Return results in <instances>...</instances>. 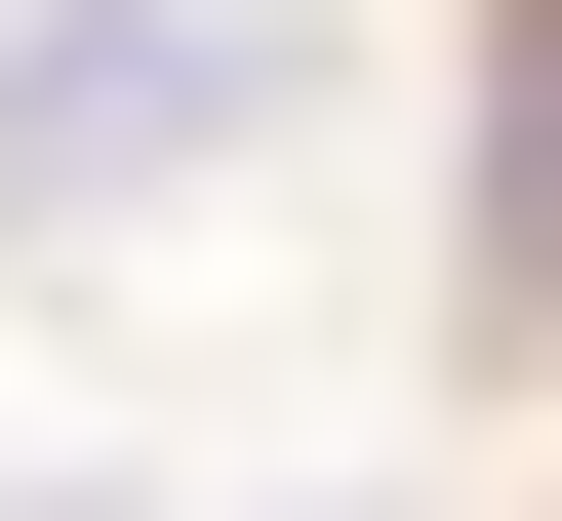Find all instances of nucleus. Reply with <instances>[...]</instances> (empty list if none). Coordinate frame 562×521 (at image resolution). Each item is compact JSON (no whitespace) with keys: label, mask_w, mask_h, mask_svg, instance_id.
Segmentation results:
<instances>
[{"label":"nucleus","mask_w":562,"mask_h":521,"mask_svg":"<svg viewBox=\"0 0 562 521\" xmlns=\"http://www.w3.org/2000/svg\"><path fill=\"white\" fill-rule=\"evenodd\" d=\"M322 121H362V0H0V281L161 241V201L322 161Z\"/></svg>","instance_id":"obj_1"},{"label":"nucleus","mask_w":562,"mask_h":521,"mask_svg":"<svg viewBox=\"0 0 562 521\" xmlns=\"http://www.w3.org/2000/svg\"><path fill=\"white\" fill-rule=\"evenodd\" d=\"M442 361H482V401H562V0H482V41H442Z\"/></svg>","instance_id":"obj_2"},{"label":"nucleus","mask_w":562,"mask_h":521,"mask_svg":"<svg viewBox=\"0 0 562 521\" xmlns=\"http://www.w3.org/2000/svg\"><path fill=\"white\" fill-rule=\"evenodd\" d=\"M201 521H402V482H201Z\"/></svg>","instance_id":"obj_3"},{"label":"nucleus","mask_w":562,"mask_h":521,"mask_svg":"<svg viewBox=\"0 0 562 521\" xmlns=\"http://www.w3.org/2000/svg\"><path fill=\"white\" fill-rule=\"evenodd\" d=\"M522 521H562V482H522Z\"/></svg>","instance_id":"obj_4"}]
</instances>
